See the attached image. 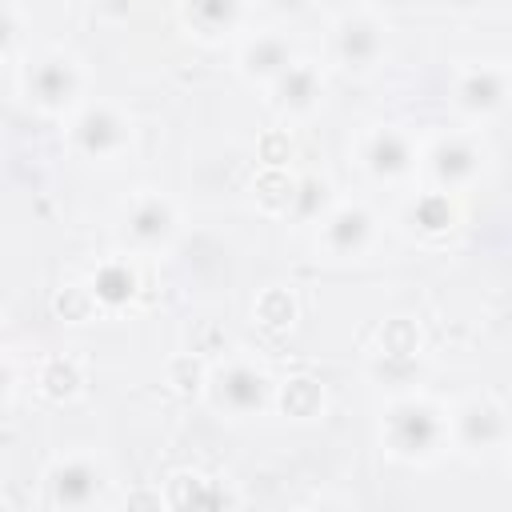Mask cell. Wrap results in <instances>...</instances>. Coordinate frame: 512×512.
<instances>
[{
  "label": "cell",
  "mask_w": 512,
  "mask_h": 512,
  "mask_svg": "<svg viewBox=\"0 0 512 512\" xmlns=\"http://www.w3.org/2000/svg\"><path fill=\"white\" fill-rule=\"evenodd\" d=\"M100 316H112V312H124L136 296H140V268L132 256H104L88 276H84Z\"/></svg>",
  "instance_id": "cell-18"
},
{
  "label": "cell",
  "mask_w": 512,
  "mask_h": 512,
  "mask_svg": "<svg viewBox=\"0 0 512 512\" xmlns=\"http://www.w3.org/2000/svg\"><path fill=\"white\" fill-rule=\"evenodd\" d=\"M336 200H340V196H336V188H332L328 176L304 172V176H296V196H292L288 220H296V224H320V220L332 212Z\"/></svg>",
  "instance_id": "cell-24"
},
{
  "label": "cell",
  "mask_w": 512,
  "mask_h": 512,
  "mask_svg": "<svg viewBox=\"0 0 512 512\" xmlns=\"http://www.w3.org/2000/svg\"><path fill=\"white\" fill-rule=\"evenodd\" d=\"M376 436L388 460L428 468L448 452V404L428 396L424 388L388 396L380 408Z\"/></svg>",
  "instance_id": "cell-1"
},
{
  "label": "cell",
  "mask_w": 512,
  "mask_h": 512,
  "mask_svg": "<svg viewBox=\"0 0 512 512\" xmlns=\"http://www.w3.org/2000/svg\"><path fill=\"white\" fill-rule=\"evenodd\" d=\"M292 156H296V140H292L288 128H268V132H260V140H256V160H260V168H288Z\"/></svg>",
  "instance_id": "cell-28"
},
{
  "label": "cell",
  "mask_w": 512,
  "mask_h": 512,
  "mask_svg": "<svg viewBox=\"0 0 512 512\" xmlns=\"http://www.w3.org/2000/svg\"><path fill=\"white\" fill-rule=\"evenodd\" d=\"M508 408L492 392H468L448 404V448L464 460H488L508 448Z\"/></svg>",
  "instance_id": "cell-8"
},
{
  "label": "cell",
  "mask_w": 512,
  "mask_h": 512,
  "mask_svg": "<svg viewBox=\"0 0 512 512\" xmlns=\"http://www.w3.org/2000/svg\"><path fill=\"white\" fill-rule=\"evenodd\" d=\"M388 20L384 12H376L372 4H352V8H340L328 24V52H332V64L344 68V72H372L384 64L388 56Z\"/></svg>",
  "instance_id": "cell-9"
},
{
  "label": "cell",
  "mask_w": 512,
  "mask_h": 512,
  "mask_svg": "<svg viewBox=\"0 0 512 512\" xmlns=\"http://www.w3.org/2000/svg\"><path fill=\"white\" fill-rule=\"evenodd\" d=\"M172 16H176L184 36H192L196 44L216 48V44L232 40L244 28L248 8L240 0H184V4L172 8Z\"/></svg>",
  "instance_id": "cell-17"
},
{
  "label": "cell",
  "mask_w": 512,
  "mask_h": 512,
  "mask_svg": "<svg viewBox=\"0 0 512 512\" xmlns=\"http://www.w3.org/2000/svg\"><path fill=\"white\" fill-rule=\"evenodd\" d=\"M20 96L40 116L68 120L88 100V64L64 44H44L20 64Z\"/></svg>",
  "instance_id": "cell-2"
},
{
  "label": "cell",
  "mask_w": 512,
  "mask_h": 512,
  "mask_svg": "<svg viewBox=\"0 0 512 512\" xmlns=\"http://www.w3.org/2000/svg\"><path fill=\"white\" fill-rule=\"evenodd\" d=\"M168 512H236L240 492L228 476L204 472V468H176L160 480Z\"/></svg>",
  "instance_id": "cell-13"
},
{
  "label": "cell",
  "mask_w": 512,
  "mask_h": 512,
  "mask_svg": "<svg viewBox=\"0 0 512 512\" xmlns=\"http://www.w3.org/2000/svg\"><path fill=\"white\" fill-rule=\"evenodd\" d=\"M0 472H4V460H0Z\"/></svg>",
  "instance_id": "cell-34"
},
{
  "label": "cell",
  "mask_w": 512,
  "mask_h": 512,
  "mask_svg": "<svg viewBox=\"0 0 512 512\" xmlns=\"http://www.w3.org/2000/svg\"><path fill=\"white\" fill-rule=\"evenodd\" d=\"M352 156H356V168L372 184L400 188V184L420 176V140L408 124H396V120H380V124L360 128Z\"/></svg>",
  "instance_id": "cell-7"
},
{
  "label": "cell",
  "mask_w": 512,
  "mask_h": 512,
  "mask_svg": "<svg viewBox=\"0 0 512 512\" xmlns=\"http://www.w3.org/2000/svg\"><path fill=\"white\" fill-rule=\"evenodd\" d=\"M508 92H512V72L504 60H472L456 68L448 104L468 128H480L508 108Z\"/></svg>",
  "instance_id": "cell-10"
},
{
  "label": "cell",
  "mask_w": 512,
  "mask_h": 512,
  "mask_svg": "<svg viewBox=\"0 0 512 512\" xmlns=\"http://www.w3.org/2000/svg\"><path fill=\"white\" fill-rule=\"evenodd\" d=\"M380 216L364 200H336L332 212L316 224V248L328 260H364L376 248Z\"/></svg>",
  "instance_id": "cell-12"
},
{
  "label": "cell",
  "mask_w": 512,
  "mask_h": 512,
  "mask_svg": "<svg viewBox=\"0 0 512 512\" xmlns=\"http://www.w3.org/2000/svg\"><path fill=\"white\" fill-rule=\"evenodd\" d=\"M424 368L428 360H388V356H364V372L372 384L388 388V396H400V392H416L420 380H424Z\"/></svg>",
  "instance_id": "cell-26"
},
{
  "label": "cell",
  "mask_w": 512,
  "mask_h": 512,
  "mask_svg": "<svg viewBox=\"0 0 512 512\" xmlns=\"http://www.w3.org/2000/svg\"><path fill=\"white\" fill-rule=\"evenodd\" d=\"M328 92V76L320 68V60L296 56V64H288V72H280L268 84V104L280 120H308L320 112Z\"/></svg>",
  "instance_id": "cell-14"
},
{
  "label": "cell",
  "mask_w": 512,
  "mask_h": 512,
  "mask_svg": "<svg viewBox=\"0 0 512 512\" xmlns=\"http://www.w3.org/2000/svg\"><path fill=\"white\" fill-rule=\"evenodd\" d=\"M288 64H296V40L284 28L248 32L236 44V60H232L236 76L248 80L252 88H268L280 72H288Z\"/></svg>",
  "instance_id": "cell-15"
},
{
  "label": "cell",
  "mask_w": 512,
  "mask_h": 512,
  "mask_svg": "<svg viewBox=\"0 0 512 512\" xmlns=\"http://www.w3.org/2000/svg\"><path fill=\"white\" fill-rule=\"evenodd\" d=\"M256 212L272 216V220H288L292 212V196H296V172L292 168H260L248 184Z\"/></svg>",
  "instance_id": "cell-22"
},
{
  "label": "cell",
  "mask_w": 512,
  "mask_h": 512,
  "mask_svg": "<svg viewBox=\"0 0 512 512\" xmlns=\"http://www.w3.org/2000/svg\"><path fill=\"white\" fill-rule=\"evenodd\" d=\"M180 228H184V216H180V204L168 192L140 188L124 204L120 232H124V244L136 256H164V252H172V244L180 240Z\"/></svg>",
  "instance_id": "cell-11"
},
{
  "label": "cell",
  "mask_w": 512,
  "mask_h": 512,
  "mask_svg": "<svg viewBox=\"0 0 512 512\" xmlns=\"http://www.w3.org/2000/svg\"><path fill=\"white\" fill-rule=\"evenodd\" d=\"M88 388V368L84 360L68 356V352H48L40 364H36V392L48 400V404H72L80 400Z\"/></svg>",
  "instance_id": "cell-20"
},
{
  "label": "cell",
  "mask_w": 512,
  "mask_h": 512,
  "mask_svg": "<svg viewBox=\"0 0 512 512\" xmlns=\"http://www.w3.org/2000/svg\"><path fill=\"white\" fill-rule=\"evenodd\" d=\"M20 32H24V8L20 4H0V64H8L16 56Z\"/></svg>",
  "instance_id": "cell-29"
},
{
  "label": "cell",
  "mask_w": 512,
  "mask_h": 512,
  "mask_svg": "<svg viewBox=\"0 0 512 512\" xmlns=\"http://www.w3.org/2000/svg\"><path fill=\"white\" fill-rule=\"evenodd\" d=\"M368 352L372 356H388V360H428L424 356V332H420V324L412 316H388L376 328Z\"/></svg>",
  "instance_id": "cell-21"
},
{
  "label": "cell",
  "mask_w": 512,
  "mask_h": 512,
  "mask_svg": "<svg viewBox=\"0 0 512 512\" xmlns=\"http://www.w3.org/2000/svg\"><path fill=\"white\" fill-rule=\"evenodd\" d=\"M460 216H464L460 212V196L440 192V188H420L400 204L396 224L420 244H440L460 228Z\"/></svg>",
  "instance_id": "cell-16"
},
{
  "label": "cell",
  "mask_w": 512,
  "mask_h": 512,
  "mask_svg": "<svg viewBox=\"0 0 512 512\" xmlns=\"http://www.w3.org/2000/svg\"><path fill=\"white\" fill-rule=\"evenodd\" d=\"M48 308H52V316L60 324H92V320H100V308H96V300H92L84 280H68L60 288H52Z\"/></svg>",
  "instance_id": "cell-27"
},
{
  "label": "cell",
  "mask_w": 512,
  "mask_h": 512,
  "mask_svg": "<svg viewBox=\"0 0 512 512\" xmlns=\"http://www.w3.org/2000/svg\"><path fill=\"white\" fill-rule=\"evenodd\" d=\"M492 164V148L480 136V128H448L420 144V176L424 188H440L460 196L472 188Z\"/></svg>",
  "instance_id": "cell-5"
},
{
  "label": "cell",
  "mask_w": 512,
  "mask_h": 512,
  "mask_svg": "<svg viewBox=\"0 0 512 512\" xmlns=\"http://www.w3.org/2000/svg\"><path fill=\"white\" fill-rule=\"evenodd\" d=\"M0 332H4V312H0Z\"/></svg>",
  "instance_id": "cell-33"
},
{
  "label": "cell",
  "mask_w": 512,
  "mask_h": 512,
  "mask_svg": "<svg viewBox=\"0 0 512 512\" xmlns=\"http://www.w3.org/2000/svg\"><path fill=\"white\" fill-rule=\"evenodd\" d=\"M48 512H104L112 496V468L100 452H60L44 468Z\"/></svg>",
  "instance_id": "cell-4"
},
{
  "label": "cell",
  "mask_w": 512,
  "mask_h": 512,
  "mask_svg": "<svg viewBox=\"0 0 512 512\" xmlns=\"http://www.w3.org/2000/svg\"><path fill=\"white\" fill-rule=\"evenodd\" d=\"M208 360L200 352H172L164 360V388L180 400H200L204 396V384H208Z\"/></svg>",
  "instance_id": "cell-25"
},
{
  "label": "cell",
  "mask_w": 512,
  "mask_h": 512,
  "mask_svg": "<svg viewBox=\"0 0 512 512\" xmlns=\"http://www.w3.org/2000/svg\"><path fill=\"white\" fill-rule=\"evenodd\" d=\"M252 320L264 328V332H288L296 328L300 320V296L288 288V284H268L256 292L252 300Z\"/></svg>",
  "instance_id": "cell-23"
},
{
  "label": "cell",
  "mask_w": 512,
  "mask_h": 512,
  "mask_svg": "<svg viewBox=\"0 0 512 512\" xmlns=\"http://www.w3.org/2000/svg\"><path fill=\"white\" fill-rule=\"evenodd\" d=\"M64 144L76 160L112 168L120 164L136 144V124L116 100L88 96L68 120H64Z\"/></svg>",
  "instance_id": "cell-3"
},
{
  "label": "cell",
  "mask_w": 512,
  "mask_h": 512,
  "mask_svg": "<svg viewBox=\"0 0 512 512\" xmlns=\"http://www.w3.org/2000/svg\"><path fill=\"white\" fill-rule=\"evenodd\" d=\"M272 408H276L284 420H296V424L324 420V412H328V388H324V380L312 376V372H292V376L276 380Z\"/></svg>",
  "instance_id": "cell-19"
},
{
  "label": "cell",
  "mask_w": 512,
  "mask_h": 512,
  "mask_svg": "<svg viewBox=\"0 0 512 512\" xmlns=\"http://www.w3.org/2000/svg\"><path fill=\"white\" fill-rule=\"evenodd\" d=\"M120 512H168L160 484H132L120 500Z\"/></svg>",
  "instance_id": "cell-30"
},
{
  "label": "cell",
  "mask_w": 512,
  "mask_h": 512,
  "mask_svg": "<svg viewBox=\"0 0 512 512\" xmlns=\"http://www.w3.org/2000/svg\"><path fill=\"white\" fill-rule=\"evenodd\" d=\"M272 396H276V376L264 364L248 356H224L208 368V384L200 400H208V408L224 420H256L272 412Z\"/></svg>",
  "instance_id": "cell-6"
},
{
  "label": "cell",
  "mask_w": 512,
  "mask_h": 512,
  "mask_svg": "<svg viewBox=\"0 0 512 512\" xmlns=\"http://www.w3.org/2000/svg\"><path fill=\"white\" fill-rule=\"evenodd\" d=\"M16 384H20V372H16V360H12V356H8L4 348H0V404H4V400H8L12 392H16Z\"/></svg>",
  "instance_id": "cell-31"
},
{
  "label": "cell",
  "mask_w": 512,
  "mask_h": 512,
  "mask_svg": "<svg viewBox=\"0 0 512 512\" xmlns=\"http://www.w3.org/2000/svg\"><path fill=\"white\" fill-rule=\"evenodd\" d=\"M292 512H312V508H292Z\"/></svg>",
  "instance_id": "cell-32"
}]
</instances>
